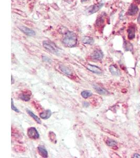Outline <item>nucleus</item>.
<instances>
[{
	"label": "nucleus",
	"instance_id": "obj_22",
	"mask_svg": "<svg viewBox=\"0 0 140 158\" xmlns=\"http://www.w3.org/2000/svg\"><path fill=\"white\" fill-rule=\"evenodd\" d=\"M50 140H51V141H53V140H55L56 139V138L55 134L53 132L52 135V132H50Z\"/></svg>",
	"mask_w": 140,
	"mask_h": 158
},
{
	"label": "nucleus",
	"instance_id": "obj_25",
	"mask_svg": "<svg viewBox=\"0 0 140 158\" xmlns=\"http://www.w3.org/2000/svg\"><path fill=\"white\" fill-rule=\"evenodd\" d=\"M133 158H140V155L136 153V154H134V156H133Z\"/></svg>",
	"mask_w": 140,
	"mask_h": 158
},
{
	"label": "nucleus",
	"instance_id": "obj_15",
	"mask_svg": "<svg viewBox=\"0 0 140 158\" xmlns=\"http://www.w3.org/2000/svg\"><path fill=\"white\" fill-rule=\"evenodd\" d=\"M82 42L84 44H91L93 43L94 40H93V39L91 38V37L85 36V37H83V39H82Z\"/></svg>",
	"mask_w": 140,
	"mask_h": 158
},
{
	"label": "nucleus",
	"instance_id": "obj_8",
	"mask_svg": "<svg viewBox=\"0 0 140 158\" xmlns=\"http://www.w3.org/2000/svg\"><path fill=\"white\" fill-rule=\"evenodd\" d=\"M20 29L22 32H23L24 34L27 35L28 36H34L35 35V32L33 30H31L30 29L28 28L25 26H21Z\"/></svg>",
	"mask_w": 140,
	"mask_h": 158
},
{
	"label": "nucleus",
	"instance_id": "obj_23",
	"mask_svg": "<svg viewBox=\"0 0 140 158\" xmlns=\"http://www.w3.org/2000/svg\"><path fill=\"white\" fill-rule=\"evenodd\" d=\"M43 60L45 62H47V63H50L51 62V60L50 58H48L47 56H43Z\"/></svg>",
	"mask_w": 140,
	"mask_h": 158
},
{
	"label": "nucleus",
	"instance_id": "obj_9",
	"mask_svg": "<svg viewBox=\"0 0 140 158\" xmlns=\"http://www.w3.org/2000/svg\"><path fill=\"white\" fill-rule=\"evenodd\" d=\"M128 36L129 39L132 40L135 36V29L134 26H130L128 29Z\"/></svg>",
	"mask_w": 140,
	"mask_h": 158
},
{
	"label": "nucleus",
	"instance_id": "obj_13",
	"mask_svg": "<svg viewBox=\"0 0 140 158\" xmlns=\"http://www.w3.org/2000/svg\"><path fill=\"white\" fill-rule=\"evenodd\" d=\"M51 116V112L50 110H45L43 112H41V113L40 114L41 118L44 119V120H46V119L50 118Z\"/></svg>",
	"mask_w": 140,
	"mask_h": 158
},
{
	"label": "nucleus",
	"instance_id": "obj_18",
	"mask_svg": "<svg viewBox=\"0 0 140 158\" xmlns=\"http://www.w3.org/2000/svg\"><path fill=\"white\" fill-rule=\"evenodd\" d=\"M19 97L21 100L25 101H30V99H31L30 94H24V93L20 94Z\"/></svg>",
	"mask_w": 140,
	"mask_h": 158
},
{
	"label": "nucleus",
	"instance_id": "obj_24",
	"mask_svg": "<svg viewBox=\"0 0 140 158\" xmlns=\"http://www.w3.org/2000/svg\"><path fill=\"white\" fill-rule=\"evenodd\" d=\"M83 106L85 107H88L89 106V104L88 102H84L83 103Z\"/></svg>",
	"mask_w": 140,
	"mask_h": 158
},
{
	"label": "nucleus",
	"instance_id": "obj_29",
	"mask_svg": "<svg viewBox=\"0 0 140 158\" xmlns=\"http://www.w3.org/2000/svg\"><path fill=\"white\" fill-rule=\"evenodd\" d=\"M13 77L12 76V84H13Z\"/></svg>",
	"mask_w": 140,
	"mask_h": 158
},
{
	"label": "nucleus",
	"instance_id": "obj_26",
	"mask_svg": "<svg viewBox=\"0 0 140 158\" xmlns=\"http://www.w3.org/2000/svg\"><path fill=\"white\" fill-rule=\"evenodd\" d=\"M138 24H140V13L138 14Z\"/></svg>",
	"mask_w": 140,
	"mask_h": 158
},
{
	"label": "nucleus",
	"instance_id": "obj_7",
	"mask_svg": "<svg viewBox=\"0 0 140 158\" xmlns=\"http://www.w3.org/2000/svg\"><path fill=\"white\" fill-rule=\"evenodd\" d=\"M87 69L90 71L91 72H93L94 73L97 74H101L102 73V70L100 68H99L98 66H96L94 65L88 64L87 66Z\"/></svg>",
	"mask_w": 140,
	"mask_h": 158
},
{
	"label": "nucleus",
	"instance_id": "obj_4",
	"mask_svg": "<svg viewBox=\"0 0 140 158\" xmlns=\"http://www.w3.org/2000/svg\"><path fill=\"white\" fill-rule=\"evenodd\" d=\"M28 135L30 138L32 139H37L40 137V135L37 130L35 128L31 127L28 129Z\"/></svg>",
	"mask_w": 140,
	"mask_h": 158
},
{
	"label": "nucleus",
	"instance_id": "obj_6",
	"mask_svg": "<svg viewBox=\"0 0 140 158\" xmlns=\"http://www.w3.org/2000/svg\"><path fill=\"white\" fill-rule=\"evenodd\" d=\"M138 11V8L135 4H131L129 8L128 11L127 12V14L129 15L133 16L136 14Z\"/></svg>",
	"mask_w": 140,
	"mask_h": 158
},
{
	"label": "nucleus",
	"instance_id": "obj_20",
	"mask_svg": "<svg viewBox=\"0 0 140 158\" xmlns=\"http://www.w3.org/2000/svg\"><path fill=\"white\" fill-rule=\"evenodd\" d=\"M103 22H104V20H103V17H101V18H98L97 22H96V24H97V25L100 26L103 23Z\"/></svg>",
	"mask_w": 140,
	"mask_h": 158
},
{
	"label": "nucleus",
	"instance_id": "obj_28",
	"mask_svg": "<svg viewBox=\"0 0 140 158\" xmlns=\"http://www.w3.org/2000/svg\"><path fill=\"white\" fill-rule=\"evenodd\" d=\"M87 0H81V2H85L87 1Z\"/></svg>",
	"mask_w": 140,
	"mask_h": 158
},
{
	"label": "nucleus",
	"instance_id": "obj_3",
	"mask_svg": "<svg viewBox=\"0 0 140 158\" xmlns=\"http://www.w3.org/2000/svg\"><path fill=\"white\" fill-rule=\"evenodd\" d=\"M103 5V2H99L97 4L93 5L88 8L86 11V13L87 15H91V14H94L95 13L98 12Z\"/></svg>",
	"mask_w": 140,
	"mask_h": 158
},
{
	"label": "nucleus",
	"instance_id": "obj_19",
	"mask_svg": "<svg viewBox=\"0 0 140 158\" xmlns=\"http://www.w3.org/2000/svg\"><path fill=\"white\" fill-rule=\"evenodd\" d=\"M106 143L108 146H116L117 142L115 141V140H112V139H108L106 141Z\"/></svg>",
	"mask_w": 140,
	"mask_h": 158
},
{
	"label": "nucleus",
	"instance_id": "obj_1",
	"mask_svg": "<svg viewBox=\"0 0 140 158\" xmlns=\"http://www.w3.org/2000/svg\"><path fill=\"white\" fill-rule=\"evenodd\" d=\"M77 42V38L76 34L71 31H68L66 33L64 36L63 43L67 47H73L75 46Z\"/></svg>",
	"mask_w": 140,
	"mask_h": 158
},
{
	"label": "nucleus",
	"instance_id": "obj_14",
	"mask_svg": "<svg viewBox=\"0 0 140 158\" xmlns=\"http://www.w3.org/2000/svg\"><path fill=\"white\" fill-rule=\"evenodd\" d=\"M38 150L40 155L44 158H47L48 152L44 148L43 146H39L38 147Z\"/></svg>",
	"mask_w": 140,
	"mask_h": 158
},
{
	"label": "nucleus",
	"instance_id": "obj_5",
	"mask_svg": "<svg viewBox=\"0 0 140 158\" xmlns=\"http://www.w3.org/2000/svg\"><path fill=\"white\" fill-rule=\"evenodd\" d=\"M91 57L93 60H101L103 57V54L101 50H95L91 54Z\"/></svg>",
	"mask_w": 140,
	"mask_h": 158
},
{
	"label": "nucleus",
	"instance_id": "obj_2",
	"mask_svg": "<svg viewBox=\"0 0 140 158\" xmlns=\"http://www.w3.org/2000/svg\"><path fill=\"white\" fill-rule=\"evenodd\" d=\"M43 45L44 48L51 53L56 54L57 55H59V50L53 42L48 41H44L43 43Z\"/></svg>",
	"mask_w": 140,
	"mask_h": 158
},
{
	"label": "nucleus",
	"instance_id": "obj_27",
	"mask_svg": "<svg viewBox=\"0 0 140 158\" xmlns=\"http://www.w3.org/2000/svg\"><path fill=\"white\" fill-rule=\"evenodd\" d=\"M134 2H135L136 4H140V0H134Z\"/></svg>",
	"mask_w": 140,
	"mask_h": 158
},
{
	"label": "nucleus",
	"instance_id": "obj_10",
	"mask_svg": "<svg viewBox=\"0 0 140 158\" xmlns=\"http://www.w3.org/2000/svg\"><path fill=\"white\" fill-rule=\"evenodd\" d=\"M93 88L95 89V90L97 91L99 94H101V95H107L109 94V92L107 90H106L105 89L101 88L100 86H97V85H94L93 86Z\"/></svg>",
	"mask_w": 140,
	"mask_h": 158
},
{
	"label": "nucleus",
	"instance_id": "obj_16",
	"mask_svg": "<svg viewBox=\"0 0 140 158\" xmlns=\"http://www.w3.org/2000/svg\"><path fill=\"white\" fill-rule=\"evenodd\" d=\"M27 112H28V114H29L30 116L32 117V118L35 120L37 123H39V124H41V120H40V119L37 116H36L35 114H34L33 112H32L31 111H30L29 110H27Z\"/></svg>",
	"mask_w": 140,
	"mask_h": 158
},
{
	"label": "nucleus",
	"instance_id": "obj_17",
	"mask_svg": "<svg viewBox=\"0 0 140 158\" xmlns=\"http://www.w3.org/2000/svg\"><path fill=\"white\" fill-rule=\"evenodd\" d=\"M81 95L83 98L87 99L91 96L93 95V93L89 91H83L81 92Z\"/></svg>",
	"mask_w": 140,
	"mask_h": 158
},
{
	"label": "nucleus",
	"instance_id": "obj_11",
	"mask_svg": "<svg viewBox=\"0 0 140 158\" xmlns=\"http://www.w3.org/2000/svg\"><path fill=\"white\" fill-rule=\"evenodd\" d=\"M109 70H110V72L111 73V74L114 75V76H119L120 75V71L115 65L110 66L109 67Z\"/></svg>",
	"mask_w": 140,
	"mask_h": 158
},
{
	"label": "nucleus",
	"instance_id": "obj_12",
	"mask_svg": "<svg viewBox=\"0 0 140 158\" xmlns=\"http://www.w3.org/2000/svg\"><path fill=\"white\" fill-rule=\"evenodd\" d=\"M59 69L61 71V72L63 73L64 74H65L67 76H70L72 75V72L71 70H70L68 68H67V66H63V65H60L59 66Z\"/></svg>",
	"mask_w": 140,
	"mask_h": 158
},
{
	"label": "nucleus",
	"instance_id": "obj_21",
	"mask_svg": "<svg viewBox=\"0 0 140 158\" xmlns=\"http://www.w3.org/2000/svg\"><path fill=\"white\" fill-rule=\"evenodd\" d=\"M11 100H12V101H11V107H12V110L14 111H15V112H18V113L20 112L19 110L14 106V102H13V100L12 99H11Z\"/></svg>",
	"mask_w": 140,
	"mask_h": 158
}]
</instances>
